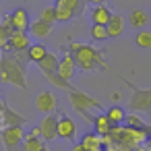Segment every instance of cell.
<instances>
[{
  "label": "cell",
  "mask_w": 151,
  "mask_h": 151,
  "mask_svg": "<svg viewBox=\"0 0 151 151\" xmlns=\"http://www.w3.org/2000/svg\"><path fill=\"white\" fill-rule=\"evenodd\" d=\"M58 137L64 141L77 139V122L68 116H58Z\"/></svg>",
  "instance_id": "obj_8"
},
{
  "label": "cell",
  "mask_w": 151,
  "mask_h": 151,
  "mask_svg": "<svg viewBox=\"0 0 151 151\" xmlns=\"http://www.w3.org/2000/svg\"><path fill=\"white\" fill-rule=\"evenodd\" d=\"M91 19H93V25H108L110 19H112V13L106 4H99V6H93Z\"/></svg>",
  "instance_id": "obj_15"
},
{
  "label": "cell",
  "mask_w": 151,
  "mask_h": 151,
  "mask_svg": "<svg viewBox=\"0 0 151 151\" xmlns=\"http://www.w3.org/2000/svg\"><path fill=\"white\" fill-rule=\"evenodd\" d=\"M104 149H106V151H132V149H128V147H122V145H106Z\"/></svg>",
  "instance_id": "obj_30"
},
{
  "label": "cell",
  "mask_w": 151,
  "mask_h": 151,
  "mask_svg": "<svg viewBox=\"0 0 151 151\" xmlns=\"http://www.w3.org/2000/svg\"><path fill=\"white\" fill-rule=\"evenodd\" d=\"M87 151H97V149H101L104 147V137L101 134H97L95 130L93 132H85L83 137H81V141H79Z\"/></svg>",
  "instance_id": "obj_13"
},
{
  "label": "cell",
  "mask_w": 151,
  "mask_h": 151,
  "mask_svg": "<svg viewBox=\"0 0 151 151\" xmlns=\"http://www.w3.org/2000/svg\"><path fill=\"white\" fill-rule=\"evenodd\" d=\"M132 151H149V149H147V147H145V145H139V147H134V149H132Z\"/></svg>",
  "instance_id": "obj_35"
},
{
  "label": "cell",
  "mask_w": 151,
  "mask_h": 151,
  "mask_svg": "<svg viewBox=\"0 0 151 151\" xmlns=\"http://www.w3.org/2000/svg\"><path fill=\"white\" fill-rule=\"evenodd\" d=\"M70 54L77 62V68L81 70H95V66L101 64L99 52L87 44H70Z\"/></svg>",
  "instance_id": "obj_2"
},
{
  "label": "cell",
  "mask_w": 151,
  "mask_h": 151,
  "mask_svg": "<svg viewBox=\"0 0 151 151\" xmlns=\"http://www.w3.org/2000/svg\"><path fill=\"white\" fill-rule=\"evenodd\" d=\"M46 54H48V50H46V46L44 44H31L29 46V50H27V56H29V60L31 62H42L44 58H46Z\"/></svg>",
  "instance_id": "obj_20"
},
{
  "label": "cell",
  "mask_w": 151,
  "mask_h": 151,
  "mask_svg": "<svg viewBox=\"0 0 151 151\" xmlns=\"http://www.w3.org/2000/svg\"><path fill=\"white\" fill-rule=\"evenodd\" d=\"M42 151H50V149H48V147H44V149H42Z\"/></svg>",
  "instance_id": "obj_37"
},
{
  "label": "cell",
  "mask_w": 151,
  "mask_h": 151,
  "mask_svg": "<svg viewBox=\"0 0 151 151\" xmlns=\"http://www.w3.org/2000/svg\"><path fill=\"white\" fill-rule=\"evenodd\" d=\"M75 70H77V62H75V58H73V54L70 52H66L62 58H60V66H58V75L62 77V79H66V81H70L73 79V75H75Z\"/></svg>",
  "instance_id": "obj_10"
},
{
  "label": "cell",
  "mask_w": 151,
  "mask_h": 151,
  "mask_svg": "<svg viewBox=\"0 0 151 151\" xmlns=\"http://www.w3.org/2000/svg\"><path fill=\"white\" fill-rule=\"evenodd\" d=\"M29 2H40V0H29Z\"/></svg>",
  "instance_id": "obj_38"
},
{
  "label": "cell",
  "mask_w": 151,
  "mask_h": 151,
  "mask_svg": "<svg viewBox=\"0 0 151 151\" xmlns=\"http://www.w3.org/2000/svg\"><path fill=\"white\" fill-rule=\"evenodd\" d=\"M2 118H4V128L6 126H23L25 118L19 116L17 112H13L11 108H2Z\"/></svg>",
  "instance_id": "obj_19"
},
{
  "label": "cell",
  "mask_w": 151,
  "mask_h": 151,
  "mask_svg": "<svg viewBox=\"0 0 151 151\" xmlns=\"http://www.w3.org/2000/svg\"><path fill=\"white\" fill-rule=\"evenodd\" d=\"M29 33L35 35L37 40H44V37H48V35L52 33V25L46 23V21H42V19H35V21H31V25H29Z\"/></svg>",
  "instance_id": "obj_14"
},
{
  "label": "cell",
  "mask_w": 151,
  "mask_h": 151,
  "mask_svg": "<svg viewBox=\"0 0 151 151\" xmlns=\"http://www.w3.org/2000/svg\"><path fill=\"white\" fill-rule=\"evenodd\" d=\"M68 101H70V106H73L79 114L87 116L91 122H93V118H95V116H89V112H91V110L101 108V101H97L95 97H91V95H87V93H83V91H75V89L70 91Z\"/></svg>",
  "instance_id": "obj_3"
},
{
  "label": "cell",
  "mask_w": 151,
  "mask_h": 151,
  "mask_svg": "<svg viewBox=\"0 0 151 151\" xmlns=\"http://www.w3.org/2000/svg\"><path fill=\"white\" fill-rule=\"evenodd\" d=\"M0 23H2V19H0Z\"/></svg>",
  "instance_id": "obj_39"
},
{
  "label": "cell",
  "mask_w": 151,
  "mask_h": 151,
  "mask_svg": "<svg viewBox=\"0 0 151 151\" xmlns=\"http://www.w3.org/2000/svg\"><path fill=\"white\" fill-rule=\"evenodd\" d=\"M56 106H58V99H56V95L52 91L37 93V97H35V110L37 112H42V114H54Z\"/></svg>",
  "instance_id": "obj_7"
},
{
  "label": "cell",
  "mask_w": 151,
  "mask_h": 151,
  "mask_svg": "<svg viewBox=\"0 0 151 151\" xmlns=\"http://www.w3.org/2000/svg\"><path fill=\"white\" fill-rule=\"evenodd\" d=\"M106 116L110 118V122L116 126V124H124V120H126V112H124V108H120V106H110L108 108V112H106Z\"/></svg>",
  "instance_id": "obj_21"
},
{
  "label": "cell",
  "mask_w": 151,
  "mask_h": 151,
  "mask_svg": "<svg viewBox=\"0 0 151 151\" xmlns=\"http://www.w3.org/2000/svg\"><path fill=\"white\" fill-rule=\"evenodd\" d=\"M46 79H48L54 87H58V89H70V83H68L66 79H62L58 73H52V75H48Z\"/></svg>",
  "instance_id": "obj_27"
},
{
  "label": "cell",
  "mask_w": 151,
  "mask_h": 151,
  "mask_svg": "<svg viewBox=\"0 0 151 151\" xmlns=\"http://www.w3.org/2000/svg\"><path fill=\"white\" fill-rule=\"evenodd\" d=\"M11 19H13L15 31H29L31 21H29V15H27V11H25V9H15V11H13V15H11Z\"/></svg>",
  "instance_id": "obj_12"
},
{
  "label": "cell",
  "mask_w": 151,
  "mask_h": 151,
  "mask_svg": "<svg viewBox=\"0 0 151 151\" xmlns=\"http://www.w3.org/2000/svg\"><path fill=\"white\" fill-rule=\"evenodd\" d=\"M40 19H42V21H46V23H50V25L58 23L56 6H44V9H42V13H40Z\"/></svg>",
  "instance_id": "obj_24"
},
{
  "label": "cell",
  "mask_w": 151,
  "mask_h": 151,
  "mask_svg": "<svg viewBox=\"0 0 151 151\" xmlns=\"http://www.w3.org/2000/svg\"><path fill=\"white\" fill-rule=\"evenodd\" d=\"M0 25L4 27V31H6L9 35H13V33H15V25H13V19H11V15H9V17H4Z\"/></svg>",
  "instance_id": "obj_29"
},
{
  "label": "cell",
  "mask_w": 151,
  "mask_h": 151,
  "mask_svg": "<svg viewBox=\"0 0 151 151\" xmlns=\"http://www.w3.org/2000/svg\"><path fill=\"white\" fill-rule=\"evenodd\" d=\"M79 4H81V0H56V9H60V11H68V13H77V9H79Z\"/></svg>",
  "instance_id": "obj_25"
},
{
  "label": "cell",
  "mask_w": 151,
  "mask_h": 151,
  "mask_svg": "<svg viewBox=\"0 0 151 151\" xmlns=\"http://www.w3.org/2000/svg\"><path fill=\"white\" fill-rule=\"evenodd\" d=\"M128 106L134 112H151V89H134Z\"/></svg>",
  "instance_id": "obj_5"
},
{
  "label": "cell",
  "mask_w": 151,
  "mask_h": 151,
  "mask_svg": "<svg viewBox=\"0 0 151 151\" xmlns=\"http://www.w3.org/2000/svg\"><path fill=\"white\" fill-rule=\"evenodd\" d=\"M106 27H108L110 37H118V35H122V33H124V27H126L124 17H120V15H112V19H110V23H108Z\"/></svg>",
  "instance_id": "obj_17"
},
{
  "label": "cell",
  "mask_w": 151,
  "mask_h": 151,
  "mask_svg": "<svg viewBox=\"0 0 151 151\" xmlns=\"http://www.w3.org/2000/svg\"><path fill=\"white\" fill-rule=\"evenodd\" d=\"M110 97H112L114 101H120V99H122V93H120V91H116V93H112Z\"/></svg>",
  "instance_id": "obj_32"
},
{
  "label": "cell",
  "mask_w": 151,
  "mask_h": 151,
  "mask_svg": "<svg viewBox=\"0 0 151 151\" xmlns=\"http://www.w3.org/2000/svg\"><path fill=\"white\" fill-rule=\"evenodd\" d=\"M46 145H44V139L42 137H31L27 134L25 141H23V151H42Z\"/></svg>",
  "instance_id": "obj_22"
},
{
  "label": "cell",
  "mask_w": 151,
  "mask_h": 151,
  "mask_svg": "<svg viewBox=\"0 0 151 151\" xmlns=\"http://www.w3.org/2000/svg\"><path fill=\"white\" fill-rule=\"evenodd\" d=\"M128 23L134 27V29H145V25L149 23V15L145 13V11H141V9H134L130 15H128Z\"/></svg>",
  "instance_id": "obj_16"
},
{
  "label": "cell",
  "mask_w": 151,
  "mask_h": 151,
  "mask_svg": "<svg viewBox=\"0 0 151 151\" xmlns=\"http://www.w3.org/2000/svg\"><path fill=\"white\" fill-rule=\"evenodd\" d=\"M145 147H147V149H149V151H151V137H149V139H147V143H145Z\"/></svg>",
  "instance_id": "obj_36"
},
{
  "label": "cell",
  "mask_w": 151,
  "mask_h": 151,
  "mask_svg": "<svg viewBox=\"0 0 151 151\" xmlns=\"http://www.w3.org/2000/svg\"><path fill=\"white\" fill-rule=\"evenodd\" d=\"M40 130H42V139L44 141H54L58 139V116L54 114H46L40 122Z\"/></svg>",
  "instance_id": "obj_6"
},
{
  "label": "cell",
  "mask_w": 151,
  "mask_h": 151,
  "mask_svg": "<svg viewBox=\"0 0 151 151\" xmlns=\"http://www.w3.org/2000/svg\"><path fill=\"white\" fill-rule=\"evenodd\" d=\"M31 46V40L27 35V31H15L9 37V50L11 52H27Z\"/></svg>",
  "instance_id": "obj_9"
},
{
  "label": "cell",
  "mask_w": 151,
  "mask_h": 151,
  "mask_svg": "<svg viewBox=\"0 0 151 151\" xmlns=\"http://www.w3.org/2000/svg\"><path fill=\"white\" fill-rule=\"evenodd\" d=\"M93 128H95V132H97V134L106 137V134H110V130L114 128V124L110 122V118H108L106 114H99V116H95V118H93Z\"/></svg>",
  "instance_id": "obj_18"
},
{
  "label": "cell",
  "mask_w": 151,
  "mask_h": 151,
  "mask_svg": "<svg viewBox=\"0 0 151 151\" xmlns=\"http://www.w3.org/2000/svg\"><path fill=\"white\" fill-rule=\"evenodd\" d=\"M25 66H21L13 54H2L0 58V81L2 83H11V85H17L21 89L27 87V81H25Z\"/></svg>",
  "instance_id": "obj_1"
},
{
  "label": "cell",
  "mask_w": 151,
  "mask_h": 151,
  "mask_svg": "<svg viewBox=\"0 0 151 151\" xmlns=\"http://www.w3.org/2000/svg\"><path fill=\"white\" fill-rule=\"evenodd\" d=\"M2 143H4V147L9 149V151H13V149H17L19 147V143H23L25 141V130H23V126H6V128H2Z\"/></svg>",
  "instance_id": "obj_4"
},
{
  "label": "cell",
  "mask_w": 151,
  "mask_h": 151,
  "mask_svg": "<svg viewBox=\"0 0 151 151\" xmlns=\"http://www.w3.org/2000/svg\"><path fill=\"white\" fill-rule=\"evenodd\" d=\"M87 2H91L93 6H99V4H104V2H106V0H87Z\"/></svg>",
  "instance_id": "obj_34"
},
{
  "label": "cell",
  "mask_w": 151,
  "mask_h": 151,
  "mask_svg": "<svg viewBox=\"0 0 151 151\" xmlns=\"http://www.w3.org/2000/svg\"><path fill=\"white\" fill-rule=\"evenodd\" d=\"M91 37H93L95 42H104V40H110L108 27H106V25H93V27H91Z\"/></svg>",
  "instance_id": "obj_26"
},
{
  "label": "cell",
  "mask_w": 151,
  "mask_h": 151,
  "mask_svg": "<svg viewBox=\"0 0 151 151\" xmlns=\"http://www.w3.org/2000/svg\"><path fill=\"white\" fill-rule=\"evenodd\" d=\"M70 151H87V149H85V147H83L81 143H77V145H75V147H73Z\"/></svg>",
  "instance_id": "obj_33"
},
{
  "label": "cell",
  "mask_w": 151,
  "mask_h": 151,
  "mask_svg": "<svg viewBox=\"0 0 151 151\" xmlns=\"http://www.w3.org/2000/svg\"><path fill=\"white\" fill-rule=\"evenodd\" d=\"M134 44H137L141 50H147V48H151V31H147V29H141V31L134 35Z\"/></svg>",
  "instance_id": "obj_23"
},
{
  "label": "cell",
  "mask_w": 151,
  "mask_h": 151,
  "mask_svg": "<svg viewBox=\"0 0 151 151\" xmlns=\"http://www.w3.org/2000/svg\"><path fill=\"white\" fill-rule=\"evenodd\" d=\"M58 66H60V58L54 54V52H48L46 58L42 62H37V68L44 73V77L52 75V73H58Z\"/></svg>",
  "instance_id": "obj_11"
},
{
  "label": "cell",
  "mask_w": 151,
  "mask_h": 151,
  "mask_svg": "<svg viewBox=\"0 0 151 151\" xmlns=\"http://www.w3.org/2000/svg\"><path fill=\"white\" fill-rule=\"evenodd\" d=\"M29 134H31V137H42V130H40V126H33V128L29 130Z\"/></svg>",
  "instance_id": "obj_31"
},
{
  "label": "cell",
  "mask_w": 151,
  "mask_h": 151,
  "mask_svg": "<svg viewBox=\"0 0 151 151\" xmlns=\"http://www.w3.org/2000/svg\"><path fill=\"white\" fill-rule=\"evenodd\" d=\"M9 33L4 31V27L0 25V50H9Z\"/></svg>",
  "instance_id": "obj_28"
}]
</instances>
